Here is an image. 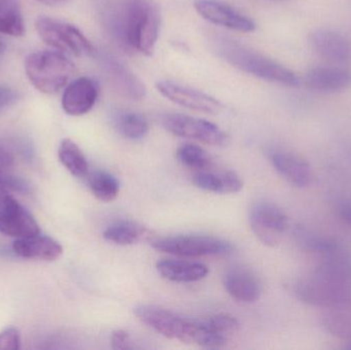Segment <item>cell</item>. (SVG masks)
Here are the masks:
<instances>
[{
    "label": "cell",
    "instance_id": "1",
    "mask_svg": "<svg viewBox=\"0 0 351 350\" xmlns=\"http://www.w3.org/2000/svg\"><path fill=\"white\" fill-rule=\"evenodd\" d=\"M101 18L121 47L152 55L160 31V12L154 0H102Z\"/></svg>",
    "mask_w": 351,
    "mask_h": 350
},
{
    "label": "cell",
    "instance_id": "2",
    "mask_svg": "<svg viewBox=\"0 0 351 350\" xmlns=\"http://www.w3.org/2000/svg\"><path fill=\"white\" fill-rule=\"evenodd\" d=\"M295 297L309 305L336 308L351 303V257L340 249L324 256L311 275L293 283Z\"/></svg>",
    "mask_w": 351,
    "mask_h": 350
},
{
    "label": "cell",
    "instance_id": "3",
    "mask_svg": "<svg viewBox=\"0 0 351 350\" xmlns=\"http://www.w3.org/2000/svg\"><path fill=\"white\" fill-rule=\"evenodd\" d=\"M134 314L140 322L171 340L206 349H220L227 343L206 326L204 318H186L156 305L137 306Z\"/></svg>",
    "mask_w": 351,
    "mask_h": 350
},
{
    "label": "cell",
    "instance_id": "4",
    "mask_svg": "<svg viewBox=\"0 0 351 350\" xmlns=\"http://www.w3.org/2000/svg\"><path fill=\"white\" fill-rule=\"evenodd\" d=\"M213 42L219 57L245 73L282 86L292 88L300 86V78L292 70L243 43L226 37H217Z\"/></svg>",
    "mask_w": 351,
    "mask_h": 350
},
{
    "label": "cell",
    "instance_id": "5",
    "mask_svg": "<svg viewBox=\"0 0 351 350\" xmlns=\"http://www.w3.org/2000/svg\"><path fill=\"white\" fill-rule=\"evenodd\" d=\"M25 72L37 90L53 95L66 86L73 74L74 64L61 51H35L25 59Z\"/></svg>",
    "mask_w": 351,
    "mask_h": 350
},
{
    "label": "cell",
    "instance_id": "6",
    "mask_svg": "<svg viewBox=\"0 0 351 350\" xmlns=\"http://www.w3.org/2000/svg\"><path fill=\"white\" fill-rule=\"evenodd\" d=\"M37 34L49 47L75 57L95 53L94 45L73 25L49 16H40L35 23Z\"/></svg>",
    "mask_w": 351,
    "mask_h": 350
},
{
    "label": "cell",
    "instance_id": "7",
    "mask_svg": "<svg viewBox=\"0 0 351 350\" xmlns=\"http://www.w3.org/2000/svg\"><path fill=\"white\" fill-rule=\"evenodd\" d=\"M158 252L180 257L219 256L232 252V245L210 236H176L158 238L152 244Z\"/></svg>",
    "mask_w": 351,
    "mask_h": 350
},
{
    "label": "cell",
    "instance_id": "8",
    "mask_svg": "<svg viewBox=\"0 0 351 350\" xmlns=\"http://www.w3.org/2000/svg\"><path fill=\"white\" fill-rule=\"evenodd\" d=\"M249 218L252 232L265 246L278 245L289 225L284 210L271 201H257L251 208Z\"/></svg>",
    "mask_w": 351,
    "mask_h": 350
},
{
    "label": "cell",
    "instance_id": "9",
    "mask_svg": "<svg viewBox=\"0 0 351 350\" xmlns=\"http://www.w3.org/2000/svg\"><path fill=\"white\" fill-rule=\"evenodd\" d=\"M162 125L177 137L195 140L212 146L224 145L227 135L215 123L189 115L170 113L162 116Z\"/></svg>",
    "mask_w": 351,
    "mask_h": 350
},
{
    "label": "cell",
    "instance_id": "10",
    "mask_svg": "<svg viewBox=\"0 0 351 350\" xmlns=\"http://www.w3.org/2000/svg\"><path fill=\"white\" fill-rule=\"evenodd\" d=\"M0 232L12 238L35 236L40 232L33 216L10 195L0 178Z\"/></svg>",
    "mask_w": 351,
    "mask_h": 350
},
{
    "label": "cell",
    "instance_id": "11",
    "mask_svg": "<svg viewBox=\"0 0 351 350\" xmlns=\"http://www.w3.org/2000/svg\"><path fill=\"white\" fill-rule=\"evenodd\" d=\"M194 8L204 20L239 32H253L256 23L241 10L221 0H195Z\"/></svg>",
    "mask_w": 351,
    "mask_h": 350
},
{
    "label": "cell",
    "instance_id": "12",
    "mask_svg": "<svg viewBox=\"0 0 351 350\" xmlns=\"http://www.w3.org/2000/svg\"><path fill=\"white\" fill-rule=\"evenodd\" d=\"M156 88L171 102L190 110L206 113V114H218L223 109L222 103L218 99L177 82H169V80L158 82L156 84Z\"/></svg>",
    "mask_w": 351,
    "mask_h": 350
},
{
    "label": "cell",
    "instance_id": "13",
    "mask_svg": "<svg viewBox=\"0 0 351 350\" xmlns=\"http://www.w3.org/2000/svg\"><path fill=\"white\" fill-rule=\"evenodd\" d=\"M99 61L117 92L133 101L145 98L146 88L143 82L121 60L106 51L99 53Z\"/></svg>",
    "mask_w": 351,
    "mask_h": 350
},
{
    "label": "cell",
    "instance_id": "14",
    "mask_svg": "<svg viewBox=\"0 0 351 350\" xmlns=\"http://www.w3.org/2000/svg\"><path fill=\"white\" fill-rule=\"evenodd\" d=\"M98 97L99 86L93 78H76L64 90L62 107L68 115L80 116L94 108Z\"/></svg>",
    "mask_w": 351,
    "mask_h": 350
},
{
    "label": "cell",
    "instance_id": "15",
    "mask_svg": "<svg viewBox=\"0 0 351 350\" xmlns=\"http://www.w3.org/2000/svg\"><path fill=\"white\" fill-rule=\"evenodd\" d=\"M311 43L317 55L331 63L346 64L351 60L350 41L336 31L317 29L311 33Z\"/></svg>",
    "mask_w": 351,
    "mask_h": 350
},
{
    "label": "cell",
    "instance_id": "16",
    "mask_svg": "<svg viewBox=\"0 0 351 350\" xmlns=\"http://www.w3.org/2000/svg\"><path fill=\"white\" fill-rule=\"evenodd\" d=\"M268 158L274 170L293 186L306 187L311 182V166L300 156L286 150L274 149L269 151Z\"/></svg>",
    "mask_w": 351,
    "mask_h": 350
},
{
    "label": "cell",
    "instance_id": "17",
    "mask_svg": "<svg viewBox=\"0 0 351 350\" xmlns=\"http://www.w3.org/2000/svg\"><path fill=\"white\" fill-rule=\"evenodd\" d=\"M227 293L239 302L253 303L261 295L262 287L258 277L249 269L234 267L227 271L223 279Z\"/></svg>",
    "mask_w": 351,
    "mask_h": 350
},
{
    "label": "cell",
    "instance_id": "18",
    "mask_svg": "<svg viewBox=\"0 0 351 350\" xmlns=\"http://www.w3.org/2000/svg\"><path fill=\"white\" fill-rule=\"evenodd\" d=\"M12 251L22 258L51 262L62 256L63 247L53 238L38 234L16 238L12 244Z\"/></svg>",
    "mask_w": 351,
    "mask_h": 350
},
{
    "label": "cell",
    "instance_id": "19",
    "mask_svg": "<svg viewBox=\"0 0 351 350\" xmlns=\"http://www.w3.org/2000/svg\"><path fill=\"white\" fill-rule=\"evenodd\" d=\"M304 82L311 90L317 92H341L351 86V71L346 68L319 66L307 71Z\"/></svg>",
    "mask_w": 351,
    "mask_h": 350
},
{
    "label": "cell",
    "instance_id": "20",
    "mask_svg": "<svg viewBox=\"0 0 351 350\" xmlns=\"http://www.w3.org/2000/svg\"><path fill=\"white\" fill-rule=\"evenodd\" d=\"M192 182L197 188L221 195L237 193L243 187L241 177L233 171L219 173L198 171L192 177Z\"/></svg>",
    "mask_w": 351,
    "mask_h": 350
},
{
    "label": "cell",
    "instance_id": "21",
    "mask_svg": "<svg viewBox=\"0 0 351 350\" xmlns=\"http://www.w3.org/2000/svg\"><path fill=\"white\" fill-rule=\"evenodd\" d=\"M156 269L164 279L175 283H194L208 275L206 265L184 260H162L156 263Z\"/></svg>",
    "mask_w": 351,
    "mask_h": 350
},
{
    "label": "cell",
    "instance_id": "22",
    "mask_svg": "<svg viewBox=\"0 0 351 350\" xmlns=\"http://www.w3.org/2000/svg\"><path fill=\"white\" fill-rule=\"evenodd\" d=\"M147 229L138 222L132 220H119L107 226L103 238L119 246H131L143 240Z\"/></svg>",
    "mask_w": 351,
    "mask_h": 350
},
{
    "label": "cell",
    "instance_id": "23",
    "mask_svg": "<svg viewBox=\"0 0 351 350\" xmlns=\"http://www.w3.org/2000/svg\"><path fill=\"white\" fill-rule=\"evenodd\" d=\"M112 123L119 135L133 141L143 139L149 132L147 119L133 111H117L113 115Z\"/></svg>",
    "mask_w": 351,
    "mask_h": 350
},
{
    "label": "cell",
    "instance_id": "24",
    "mask_svg": "<svg viewBox=\"0 0 351 350\" xmlns=\"http://www.w3.org/2000/svg\"><path fill=\"white\" fill-rule=\"evenodd\" d=\"M58 156L61 164L73 176L82 178L88 175V160L77 144L74 143L72 140L64 139L61 142L58 150Z\"/></svg>",
    "mask_w": 351,
    "mask_h": 350
},
{
    "label": "cell",
    "instance_id": "25",
    "mask_svg": "<svg viewBox=\"0 0 351 350\" xmlns=\"http://www.w3.org/2000/svg\"><path fill=\"white\" fill-rule=\"evenodd\" d=\"M0 33L23 36L24 20L19 0H0Z\"/></svg>",
    "mask_w": 351,
    "mask_h": 350
},
{
    "label": "cell",
    "instance_id": "26",
    "mask_svg": "<svg viewBox=\"0 0 351 350\" xmlns=\"http://www.w3.org/2000/svg\"><path fill=\"white\" fill-rule=\"evenodd\" d=\"M93 195L102 203H111L119 197L121 184L117 177L105 171H96L88 178Z\"/></svg>",
    "mask_w": 351,
    "mask_h": 350
},
{
    "label": "cell",
    "instance_id": "27",
    "mask_svg": "<svg viewBox=\"0 0 351 350\" xmlns=\"http://www.w3.org/2000/svg\"><path fill=\"white\" fill-rule=\"evenodd\" d=\"M294 238L297 245L307 252L315 254L327 255L337 250V242L327 236L313 234L303 227H297L294 230Z\"/></svg>",
    "mask_w": 351,
    "mask_h": 350
},
{
    "label": "cell",
    "instance_id": "28",
    "mask_svg": "<svg viewBox=\"0 0 351 350\" xmlns=\"http://www.w3.org/2000/svg\"><path fill=\"white\" fill-rule=\"evenodd\" d=\"M350 304L331 308L324 316V325L327 330L335 336L346 339L351 342V308Z\"/></svg>",
    "mask_w": 351,
    "mask_h": 350
},
{
    "label": "cell",
    "instance_id": "29",
    "mask_svg": "<svg viewBox=\"0 0 351 350\" xmlns=\"http://www.w3.org/2000/svg\"><path fill=\"white\" fill-rule=\"evenodd\" d=\"M177 158L184 166L195 171L208 170L212 166L210 154L197 145L183 144L177 150Z\"/></svg>",
    "mask_w": 351,
    "mask_h": 350
},
{
    "label": "cell",
    "instance_id": "30",
    "mask_svg": "<svg viewBox=\"0 0 351 350\" xmlns=\"http://www.w3.org/2000/svg\"><path fill=\"white\" fill-rule=\"evenodd\" d=\"M206 326L218 336L228 341L241 329V324L234 316L226 314H214L204 318Z\"/></svg>",
    "mask_w": 351,
    "mask_h": 350
},
{
    "label": "cell",
    "instance_id": "31",
    "mask_svg": "<svg viewBox=\"0 0 351 350\" xmlns=\"http://www.w3.org/2000/svg\"><path fill=\"white\" fill-rule=\"evenodd\" d=\"M20 345V333L16 328H8L0 332V350H18Z\"/></svg>",
    "mask_w": 351,
    "mask_h": 350
},
{
    "label": "cell",
    "instance_id": "32",
    "mask_svg": "<svg viewBox=\"0 0 351 350\" xmlns=\"http://www.w3.org/2000/svg\"><path fill=\"white\" fill-rule=\"evenodd\" d=\"M20 98L18 90L5 84H0V112L12 106Z\"/></svg>",
    "mask_w": 351,
    "mask_h": 350
},
{
    "label": "cell",
    "instance_id": "33",
    "mask_svg": "<svg viewBox=\"0 0 351 350\" xmlns=\"http://www.w3.org/2000/svg\"><path fill=\"white\" fill-rule=\"evenodd\" d=\"M111 347L117 350L133 349L131 335L125 330L113 331L111 334Z\"/></svg>",
    "mask_w": 351,
    "mask_h": 350
},
{
    "label": "cell",
    "instance_id": "34",
    "mask_svg": "<svg viewBox=\"0 0 351 350\" xmlns=\"http://www.w3.org/2000/svg\"><path fill=\"white\" fill-rule=\"evenodd\" d=\"M2 182L4 183L8 190L16 191V192H26L28 189V185L26 184L24 180L19 178V177L12 176V175L1 174L0 175Z\"/></svg>",
    "mask_w": 351,
    "mask_h": 350
},
{
    "label": "cell",
    "instance_id": "35",
    "mask_svg": "<svg viewBox=\"0 0 351 350\" xmlns=\"http://www.w3.org/2000/svg\"><path fill=\"white\" fill-rule=\"evenodd\" d=\"M14 164V158L12 152L3 145H0V175L5 174L12 170Z\"/></svg>",
    "mask_w": 351,
    "mask_h": 350
},
{
    "label": "cell",
    "instance_id": "36",
    "mask_svg": "<svg viewBox=\"0 0 351 350\" xmlns=\"http://www.w3.org/2000/svg\"><path fill=\"white\" fill-rule=\"evenodd\" d=\"M338 215L346 224L351 226V199H344L338 205Z\"/></svg>",
    "mask_w": 351,
    "mask_h": 350
},
{
    "label": "cell",
    "instance_id": "37",
    "mask_svg": "<svg viewBox=\"0 0 351 350\" xmlns=\"http://www.w3.org/2000/svg\"><path fill=\"white\" fill-rule=\"evenodd\" d=\"M37 1L49 4V5H56V4L63 3V2L68 1V0H37Z\"/></svg>",
    "mask_w": 351,
    "mask_h": 350
},
{
    "label": "cell",
    "instance_id": "38",
    "mask_svg": "<svg viewBox=\"0 0 351 350\" xmlns=\"http://www.w3.org/2000/svg\"><path fill=\"white\" fill-rule=\"evenodd\" d=\"M3 49H4L3 43H2L1 41H0V53H1L2 51H3Z\"/></svg>",
    "mask_w": 351,
    "mask_h": 350
}]
</instances>
